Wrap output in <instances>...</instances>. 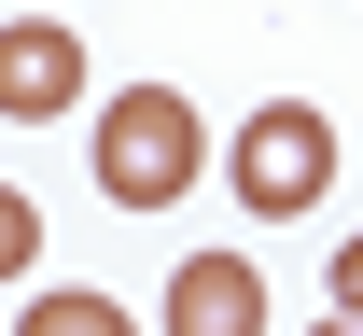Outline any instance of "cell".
Masks as SVG:
<instances>
[{
	"mask_svg": "<svg viewBox=\"0 0 363 336\" xmlns=\"http://www.w3.org/2000/svg\"><path fill=\"white\" fill-rule=\"evenodd\" d=\"M0 112H14V126L84 112V43H70V14H14V28H0Z\"/></svg>",
	"mask_w": 363,
	"mask_h": 336,
	"instance_id": "3",
	"label": "cell"
},
{
	"mask_svg": "<svg viewBox=\"0 0 363 336\" xmlns=\"http://www.w3.org/2000/svg\"><path fill=\"white\" fill-rule=\"evenodd\" d=\"M321 336H363V323H350V308H321Z\"/></svg>",
	"mask_w": 363,
	"mask_h": 336,
	"instance_id": "8",
	"label": "cell"
},
{
	"mask_svg": "<svg viewBox=\"0 0 363 336\" xmlns=\"http://www.w3.org/2000/svg\"><path fill=\"white\" fill-rule=\"evenodd\" d=\"M196 168H210V126H196L182 85H126L98 112V196H112V210H182Z\"/></svg>",
	"mask_w": 363,
	"mask_h": 336,
	"instance_id": "1",
	"label": "cell"
},
{
	"mask_svg": "<svg viewBox=\"0 0 363 336\" xmlns=\"http://www.w3.org/2000/svg\"><path fill=\"white\" fill-rule=\"evenodd\" d=\"M28 266H43V210L0 183V281H28Z\"/></svg>",
	"mask_w": 363,
	"mask_h": 336,
	"instance_id": "6",
	"label": "cell"
},
{
	"mask_svg": "<svg viewBox=\"0 0 363 336\" xmlns=\"http://www.w3.org/2000/svg\"><path fill=\"white\" fill-rule=\"evenodd\" d=\"M28 336H140L112 294H84V281H56V294H28Z\"/></svg>",
	"mask_w": 363,
	"mask_h": 336,
	"instance_id": "5",
	"label": "cell"
},
{
	"mask_svg": "<svg viewBox=\"0 0 363 336\" xmlns=\"http://www.w3.org/2000/svg\"><path fill=\"white\" fill-rule=\"evenodd\" d=\"M168 336H266V266L252 252H182L168 266Z\"/></svg>",
	"mask_w": 363,
	"mask_h": 336,
	"instance_id": "4",
	"label": "cell"
},
{
	"mask_svg": "<svg viewBox=\"0 0 363 336\" xmlns=\"http://www.w3.org/2000/svg\"><path fill=\"white\" fill-rule=\"evenodd\" d=\"M224 183H238L252 224H308L321 196H335V112H321V98H266V112H238Z\"/></svg>",
	"mask_w": 363,
	"mask_h": 336,
	"instance_id": "2",
	"label": "cell"
},
{
	"mask_svg": "<svg viewBox=\"0 0 363 336\" xmlns=\"http://www.w3.org/2000/svg\"><path fill=\"white\" fill-rule=\"evenodd\" d=\"M335 308L363 323V239H335Z\"/></svg>",
	"mask_w": 363,
	"mask_h": 336,
	"instance_id": "7",
	"label": "cell"
}]
</instances>
